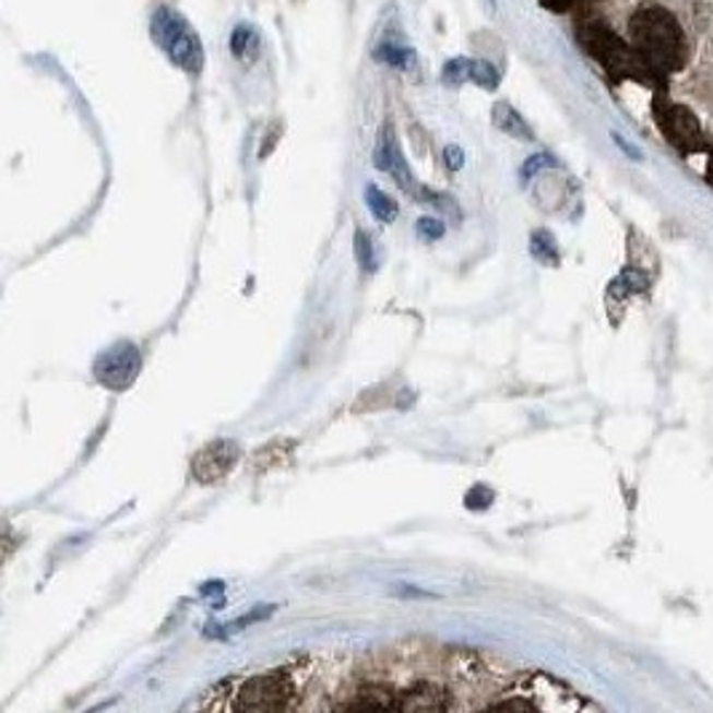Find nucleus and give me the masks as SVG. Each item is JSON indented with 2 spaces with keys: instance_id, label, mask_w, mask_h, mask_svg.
<instances>
[{
  "instance_id": "1",
  "label": "nucleus",
  "mask_w": 713,
  "mask_h": 713,
  "mask_svg": "<svg viewBox=\"0 0 713 713\" xmlns=\"http://www.w3.org/2000/svg\"><path fill=\"white\" fill-rule=\"evenodd\" d=\"M628 38L655 83H663L670 73L685 68V29L663 5H641L628 22Z\"/></svg>"
},
{
  "instance_id": "2",
  "label": "nucleus",
  "mask_w": 713,
  "mask_h": 713,
  "mask_svg": "<svg viewBox=\"0 0 713 713\" xmlns=\"http://www.w3.org/2000/svg\"><path fill=\"white\" fill-rule=\"evenodd\" d=\"M150 38L169 57V62L177 64L185 73L198 75L203 70L206 54H203L201 35L190 27V22L177 9L161 5V9L153 11V16H150Z\"/></svg>"
},
{
  "instance_id": "3",
  "label": "nucleus",
  "mask_w": 713,
  "mask_h": 713,
  "mask_svg": "<svg viewBox=\"0 0 713 713\" xmlns=\"http://www.w3.org/2000/svg\"><path fill=\"white\" fill-rule=\"evenodd\" d=\"M489 705L519 711H578L589 703L574 689L550 679L548 674H526Z\"/></svg>"
},
{
  "instance_id": "4",
  "label": "nucleus",
  "mask_w": 713,
  "mask_h": 713,
  "mask_svg": "<svg viewBox=\"0 0 713 713\" xmlns=\"http://www.w3.org/2000/svg\"><path fill=\"white\" fill-rule=\"evenodd\" d=\"M295 685L286 670H273V674L249 676V679L238 681V689L233 692V700L225 709L236 711H284L295 709Z\"/></svg>"
},
{
  "instance_id": "5",
  "label": "nucleus",
  "mask_w": 713,
  "mask_h": 713,
  "mask_svg": "<svg viewBox=\"0 0 713 713\" xmlns=\"http://www.w3.org/2000/svg\"><path fill=\"white\" fill-rule=\"evenodd\" d=\"M585 46L609 73L639 78V81H652L650 70L644 68V62L639 59V54L633 51L631 44H622L617 35L609 33L607 27H589L583 33Z\"/></svg>"
},
{
  "instance_id": "6",
  "label": "nucleus",
  "mask_w": 713,
  "mask_h": 713,
  "mask_svg": "<svg viewBox=\"0 0 713 713\" xmlns=\"http://www.w3.org/2000/svg\"><path fill=\"white\" fill-rule=\"evenodd\" d=\"M140 371H142V353L134 343L112 345L110 350L99 353V358L94 361V377L99 380V385H105L107 391H116V393L134 385Z\"/></svg>"
},
{
  "instance_id": "7",
  "label": "nucleus",
  "mask_w": 713,
  "mask_h": 713,
  "mask_svg": "<svg viewBox=\"0 0 713 713\" xmlns=\"http://www.w3.org/2000/svg\"><path fill=\"white\" fill-rule=\"evenodd\" d=\"M652 112H655V121L661 126L665 140L676 150H681V153H694V150L703 147V131H700L698 118H694L687 107L657 97L655 105H652Z\"/></svg>"
},
{
  "instance_id": "8",
  "label": "nucleus",
  "mask_w": 713,
  "mask_h": 713,
  "mask_svg": "<svg viewBox=\"0 0 713 713\" xmlns=\"http://www.w3.org/2000/svg\"><path fill=\"white\" fill-rule=\"evenodd\" d=\"M375 166L380 171L391 174L395 179V185H399L401 190H406V193L417 195L419 188L415 182V177H412V169L409 164H406L404 153H401V145H399V136H395L393 126H382L380 134H377V145H375Z\"/></svg>"
},
{
  "instance_id": "9",
  "label": "nucleus",
  "mask_w": 713,
  "mask_h": 713,
  "mask_svg": "<svg viewBox=\"0 0 713 713\" xmlns=\"http://www.w3.org/2000/svg\"><path fill=\"white\" fill-rule=\"evenodd\" d=\"M238 457H241V449H238L233 441L227 439L212 441L209 447H203L201 452L195 454L193 476L203 484L219 482V478H225L227 473L236 467Z\"/></svg>"
},
{
  "instance_id": "10",
  "label": "nucleus",
  "mask_w": 713,
  "mask_h": 713,
  "mask_svg": "<svg viewBox=\"0 0 713 713\" xmlns=\"http://www.w3.org/2000/svg\"><path fill=\"white\" fill-rule=\"evenodd\" d=\"M371 57L393 70H412L417 64V51L412 49V46L393 44V40H382V44H377L375 51H371Z\"/></svg>"
},
{
  "instance_id": "11",
  "label": "nucleus",
  "mask_w": 713,
  "mask_h": 713,
  "mask_svg": "<svg viewBox=\"0 0 713 713\" xmlns=\"http://www.w3.org/2000/svg\"><path fill=\"white\" fill-rule=\"evenodd\" d=\"M230 51L233 57L241 59V62H251V59L260 54V35L251 25H236L230 33Z\"/></svg>"
},
{
  "instance_id": "12",
  "label": "nucleus",
  "mask_w": 713,
  "mask_h": 713,
  "mask_svg": "<svg viewBox=\"0 0 713 713\" xmlns=\"http://www.w3.org/2000/svg\"><path fill=\"white\" fill-rule=\"evenodd\" d=\"M492 121H495L497 129L506 131V134H511V136H516V140H532L530 126H526L524 118H521L511 105H506V102L495 105Z\"/></svg>"
},
{
  "instance_id": "13",
  "label": "nucleus",
  "mask_w": 713,
  "mask_h": 713,
  "mask_svg": "<svg viewBox=\"0 0 713 713\" xmlns=\"http://www.w3.org/2000/svg\"><path fill=\"white\" fill-rule=\"evenodd\" d=\"M467 81H473L484 92H495L500 86V70L487 59H467Z\"/></svg>"
},
{
  "instance_id": "14",
  "label": "nucleus",
  "mask_w": 713,
  "mask_h": 713,
  "mask_svg": "<svg viewBox=\"0 0 713 713\" xmlns=\"http://www.w3.org/2000/svg\"><path fill=\"white\" fill-rule=\"evenodd\" d=\"M367 206H369V212L375 214V219L385 222V225L399 217V203H395L388 193H382L377 185H369L367 188Z\"/></svg>"
},
{
  "instance_id": "15",
  "label": "nucleus",
  "mask_w": 713,
  "mask_h": 713,
  "mask_svg": "<svg viewBox=\"0 0 713 713\" xmlns=\"http://www.w3.org/2000/svg\"><path fill=\"white\" fill-rule=\"evenodd\" d=\"M356 260H358V265H361V271H367V273L377 271L375 243H371L369 233H364V230L356 233Z\"/></svg>"
},
{
  "instance_id": "16",
  "label": "nucleus",
  "mask_w": 713,
  "mask_h": 713,
  "mask_svg": "<svg viewBox=\"0 0 713 713\" xmlns=\"http://www.w3.org/2000/svg\"><path fill=\"white\" fill-rule=\"evenodd\" d=\"M441 81L447 86H460V83L467 81V57H454L443 64Z\"/></svg>"
},
{
  "instance_id": "17",
  "label": "nucleus",
  "mask_w": 713,
  "mask_h": 713,
  "mask_svg": "<svg viewBox=\"0 0 713 713\" xmlns=\"http://www.w3.org/2000/svg\"><path fill=\"white\" fill-rule=\"evenodd\" d=\"M443 233H447V225H443L441 219L436 217L417 219V236L423 238V241H439V238H443Z\"/></svg>"
},
{
  "instance_id": "18",
  "label": "nucleus",
  "mask_w": 713,
  "mask_h": 713,
  "mask_svg": "<svg viewBox=\"0 0 713 713\" xmlns=\"http://www.w3.org/2000/svg\"><path fill=\"white\" fill-rule=\"evenodd\" d=\"M532 254L540 257V260H545V262L556 260V247H554V241H550L548 233H537V236L532 238Z\"/></svg>"
},
{
  "instance_id": "19",
  "label": "nucleus",
  "mask_w": 713,
  "mask_h": 713,
  "mask_svg": "<svg viewBox=\"0 0 713 713\" xmlns=\"http://www.w3.org/2000/svg\"><path fill=\"white\" fill-rule=\"evenodd\" d=\"M443 161H447V166H449V171H460L465 166V153H463V147H457V145H447L443 147Z\"/></svg>"
},
{
  "instance_id": "20",
  "label": "nucleus",
  "mask_w": 713,
  "mask_h": 713,
  "mask_svg": "<svg viewBox=\"0 0 713 713\" xmlns=\"http://www.w3.org/2000/svg\"><path fill=\"white\" fill-rule=\"evenodd\" d=\"M395 593H399L401 598H436V593L412 589V585H406V589H395Z\"/></svg>"
},
{
  "instance_id": "21",
  "label": "nucleus",
  "mask_w": 713,
  "mask_h": 713,
  "mask_svg": "<svg viewBox=\"0 0 713 713\" xmlns=\"http://www.w3.org/2000/svg\"><path fill=\"white\" fill-rule=\"evenodd\" d=\"M543 3L548 5V9L565 11V9H569V3H572V0H543Z\"/></svg>"
},
{
  "instance_id": "22",
  "label": "nucleus",
  "mask_w": 713,
  "mask_h": 713,
  "mask_svg": "<svg viewBox=\"0 0 713 713\" xmlns=\"http://www.w3.org/2000/svg\"><path fill=\"white\" fill-rule=\"evenodd\" d=\"M709 182L713 185V153H711V161H709Z\"/></svg>"
},
{
  "instance_id": "23",
  "label": "nucleus",
  "mask_w": 713,
  "mask_h": 713,
  "mask_svg": "<svg viewBox=\"0 0 713 713\" xmlns=\"http://www.w3.org/2000/svg\"><path fill=\"white\" fill-rule=\"evenodd\" d=\"M492 3H497V0H492Z\"/></svg>"
}]
</instances>
